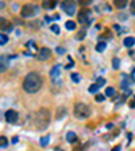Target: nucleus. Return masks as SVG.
Here are the masks:
<instances>
[{
  "mask_svg": "<svg viewBox=\"0 0 135 151\" xmlns=\"http://www.w3.org/2000/svg\"><path fill=\"white\" fill-rule=\"evenodd\" d=\"M42 85H43V80L37 72L28 73L23 80V89L27 93H37L38 91H41Z\"/></svg>",
  "mask_w": 135,
  "mask_h": 151,
  "instance_id": "1",
  "label": "nucleus"
},
{
  "mask_svg": "<svg viewBox=\"0 0 135 151\" xmlns=\"http://www.w3.org/2000/svg\"><path fill=\"white\" fill-rule=\"evenodd\" d=\"M51 113L47 108H39L34 115V124L37 127V129H46L50 124Z\"/></svg>",
  "mask_w": 135,
  "mask_h": 151,
  "instance_id": "2",
  "label": "nucleus"
},
{
  "mask_svg": "<svg viewBox=\"0 0 135 151\" xmlns=\"http://www.w3.org/2000/svg\"><path fill=\"white\" fill-rule=\"evenodd\" d=\"M73 113H74V117H76V119L84 120V119H87V117L91 116V107H89L88 104L77 103L74 105Z\"/></svg>",
  "mask_w": 135,
  "mask_h": 151,
  "instance_id": "3",
  "label": "nucleus"
},
{
  "mask_svg": "<svg viewBox=\"0 0 135 151\" xmlns=\"http://www.w3.org/2000/svg\"><path fill=\"white\" fill-rule=\"evenodd\" d=\"M39 12V7L35 6V4H25V6L22 7V9H20V15L23 16V18H32V16H35Z\"/></svg>",
  "mask_w": 135,
  "mask_h": 151,
  "instance_id": "4",
  "label": "nucleus"
},
{
  "mask_svg": "<svg viewBox=\"0 0 135 151\" xmlns=\"http://www.w3.org/2000/svg\"><path fill=\"white\" fill-rule=\"evenodd\" d=\"M60 6H61V9H62L65 14H68L69 16H73L76 14V1L74 0H64Z\"/></svg>",
  "mask_w": 135,
  "mask_h": 151,
  "instance_id": "5",
  "label": "nucleus"
},
{
  "mask_svg": "<svg viewBox=\"0 0 135 151\" xmlns=\"http://www.w3.org/2000/svg\"><path fill=\"white\" fill-rule=\"evenodd\" d=\"M89 16H91V9H88L87 7H82L79 11V14H77V20H79V23H81V24H85V23L88 22Z\"/></svg>",
  "mask_w": 135,
  "mask_h": 151,
  "instance_id": "6",
  "label": "nucleus"
},
{
  "mask_svg": "<svg viewBox=\"0 0 135 151\" xmlns=\"http://www.w3.org/2000/svg\"><path fill=\"white\" fill-rule=\"evenodd\" d=\"M19 119V113L14 109H8L6 112V122L9 123V124H15Z\"/></svg>",
  "mask_w": 135,
  "mask_h": 151,
  "instance_id": "7",
  "label": "nucleus"
},
{
  "mask_svg": "<svg viewBox=\"0 0 135 151\" xmlns=\"http://www.w3.org/2000/svg\"><path fill=\"white\" fill-rule=\"evenodd\" d=\"M50 57H51V50L47 49V47H42L39 50V53H38V60L41 61H47Z\"/></svg>",
  "mask_w": 135,
  "mask_h": 151,
  "instance_id": "8",
  "label": "nucleus"
},
{
  "mask_svg": "<svg viewBox=\"0 0 135 151\" xmlns=\"http://www.w3.org/2000/svg\"><path fill=\"white\" fill-rule=\"evenodd\" d=\"M12 30V24H11V22H8L6 18H3V16H0V31H11Z\"/></svg>",
  "mask_w": 135,
  "mask_h": 151,
  "instance_id": "9",
  "label": "nucleus"
},
{
  "mask_svg": "<svg viewBox=\"0 0 135 151\" xmlns=\"http://www.w3.org/2000/svg\"><path fill=\"white\" fill-rule=\"evenodd\" d=\"M9 66V58L7 55L0 57V73H4Z\"/></svg>",
  "mask_w": 135,
  "mask_h": 151,
  "instance_id": "10",
  "label": "nucleus"
},
{
  "mask_svg": "<svg viewBox=\"0 0 135 151\" xmlns=\"http://www.w3.org/2000/svg\"><path fill=\"white\" fill-rule=\"evenodd\" d=\"M58 4V0H43L42 1V7L43 9H53Z\"/></svg>",
  "mask_w": 135,
  "mask_h": 151,
  "instance_id": "11",
  "label": "nucleus"
},
{
  "mask_svg": "<svg viewBox=\"0 0 135 151\" xmlns=\"http://www.w3.org/2000/svg\"><path fill=\"white\" fill-rule=\"evenodd\" d=\"M60 74H61V65H56L50 72V76H51V78H53V81H57V78L60 77Z\"/></svg>",
  "mask_w": 135,
  "mask_h": 151,
  "instance_id": "12",
  "label": "nucleus"
},
{
  "mask_svg": "<svg viewBox=\"0 0 135 151\" xmlns=\"http://www.w3.org/2000/svg\"><path fill=\"white\" fill-rule=\"evenodd\" d=\"M127 4H129V0H113V6L118 9H123Z\"/></svg>",
  "mask_w": 135,
  "mask_h": 151,
  "instance_id": "13",
  "label": "nucleus"
},
{
  "mask_svg": "<svg viewBox=\"0 0 135 151\" xmlns=\"http://www.w3.org/2000/svg\"><path fill=\"white\" fill-rule=\"evenodd\" d=\"M66 140L69 142V143H76V142H77V135H76L74 132L69 131L66 134Z\"/></svg>",
  "mask_w": 135,
  "mask_h": 151,
  "instance_id": "14",
  "label": "nucleus"
},
{
  "mask_svg": "<svg viewBox=\"0 0 135 151\" xmlns=\"http://www.w3.org/2000/svg\"><path fill=\"white\" fill-rule=\"evenodd\" d=\"M123 43H124L126 47H132L135 45V38L134 37H127L126 39L123 41Z\"/></svg>",
  "mask_w": 135,
  "mask_h": 151,
  "instance_id": "15",
  "label": "nucleus"
},
{
  "mask_svg": "<svg viewBox=\"0 0 135 151\" xmlns=\"http://www.w3.org/2000/svg\"><path fill=\"white\" fill-rule=\"evenodd\" d=\"M66 113H68L66 108H65V107H60V108H58V111H57V116H56V117H57L58 120H61V119H62V117L66 115Z\"/></svg>",
  "mask_w": 135,
  "mask_h": 151,
  "instance_id": "16",
  "label": "nucleus"
},
{
  "mask_svg": "<svg viewBox=\"0 0 135 151\" xmlns=\"http://www.w3.org/2000/svg\"><path fill=\"white\" fill-rule=\"evenodd\" d=\"M105 46H107V43H105V42H99V43L96 45V50H97L99 53H101V51L105 50Z\"/></svg>",
  "mask_w": 135,
  "mask_h": 151,
  "instance_id": "17",
  "label": "nucleus"
},
{
  "mask_svg": "<svg viewBox=\"0 0 135 151\" xmlns=\"http://www.w3.org/2000/svg\"><path fill=\"white\" fill-rule=\"evenodd\" d=\"M8 146V139L6 136H0V148H4Z\"/></svg>",
  "mask_w": 135,
  "mask_h": 151,
  "instance_id": "18",
  "label": "nucleus"
},
{
  "mask_svg": "<svg viewBox=\"0 0 135 151\" xmlns=\"http://www.w3.org/2000/svg\"><path fill=\"white\" fill-rule=\"evenodd\" d=\"M49 142H50V135H46V136H43V138H41V146H43V147H46V146L49 145Z\"/></svg>",
  "mask_w": 135,
  "mask_h": 151,
  "instance_id": "19",
  "label": "nucleus"
},
{
  "mask_svg": "<svg viewBox=\"0 0 135 151\" xmlns=\"http://www.w3.org/2000/svg\"><path fill=\"white\" fill-rule=\"evenodd\" d=\"M65 27L68 28V30H76V22H73V20H68V22L65 23Z\"/></svg>",
  "mask_w": 135,
  "mask_h": 151,
  "instance_id": "20",
  "label": "nucleus"
},
{
  "mask_svg": "<svg viewBox=\"0 0 135 151\" xmlns=\"http://www.w3.org/2000/svg\"><path fill=\"white\" fill-rule=\"evenodd\" d=\"M113 94H115V89H113L112 86H108V88L105 89V96H108V97H112Z\"/></svg>",
  "mask_w": 135,
  "mask_h": 151,
  "instance_id": "21",
  "label": "nucleus"
},
{
  "mask_svg": "<svg viewBox=\"0 0 135 151\" xmlns=\"http://www.w3.org/2000/svg\"><path fill=\"white\" fill-rule=\"evenodd\" d=\"M119 66H120V60L119 58H113L112 60V68L116 70V69H119Z\"/></svg>",
  "mask_w": 135,
  "mask_h": 151,
  "instance_id": "22",
  "label": "nucleus"
},
{
  "mask_svg": "<svg viewBox=\"0 0 135 151\" xmlns=\"http://www.w3.org/2000/svg\"><path fill=\"white\" fill-rule=\"evenodd\" d=\"M100 88V86H99L97 85V82H96V84H93V85H91V86H89V93H96V92H97V89Z\"/></svg>",
  "mask_w": 135,
  "mask_h": 151,
  "instance_id": "23",
  "label": "nucleus"
},
{
  "mask_svg": "<svg viewBox=\"0 0 135 151\" xmlns=\"http://www.w3.org/2000/svg\"><path fill=\"white\" fill-rule=\"evenodd\" d=\"M92 1H93V0H77V3H79L80 6H82V7L89 6V4H91Z\"/></svg>",
  "mask_w": 135,
  "mask_h": 151,
  "instance_id": "24",
  "label": "nucleus"
},
{
  "mask_svg": "<svg viewBox=\"0 0 135 151\" xmlns=\"http://www.w3.org/2000/svg\"><path fill=\"white\" fill-rule=\"evenodd\" d=\"M8 42V37L6 34H0V45H6Z\"/></svg>",
  "mask_w": 135,
  "mask_h": 151,
  "instance_id": "25",
  "label": "nucleus"
},
{
  "mask_svg": "<svg viewBox=\"0 0 135 151\" xmlns=\"http://www.w3.org/2000/svg\"><path fill=\"white\" fill-rule=\"evenodd\" d=\"M104 94H100V93H97L96 96H95V100L97 101V103H101V101H104Z\"/></svg>",
  "mask_w": 135,
  "mask_h": 151,
  "instance_id": "26",
  "label": "nucleus"
},
{
  "mask_svg": "<svg viewBox=\"0 0 135 151\" xmlns=\"http://www.w3.org/2000/svg\"><path fill=\"white\" fill-rule=\"evenodd\" d=\"M130 12L135 15V0H131V3H130Z\"/></svg>",
  "mask_w": 135,
  "mask_h": 151,
  "instance_id": "27",
  "label": "nucleus"
},
{
  "mask_svg": "<svg viewBox=\"0 0 135 151\" xmlns=\"http://www.w3.org/2000/svg\"><path fill=\"white\" fill-rule=\"evenodd\" d=\"M51 31H53L56 35H58V34H60V27H58L57 24H53V26H51Z\"/></svg>",
  "mask_w": 135,
  "mask_h": 151,
  "instance_id": "28",
  "label": "nucleus"
},
{
  "mask_svg": "<svg viewBox=\"0 0 135 151\" xmlns=\"http://www.w3.org/2000/svg\"><path fill=\"white\" fill-rule=\"evenodd\" d=\"M85 34H87V31H85V30H81V31L77 34V39H82V38L85 37Z\"/></svg>",
  "mask_w": 135,
  "mask_h": 151,
  "instance_id": "29",
  "label": "nucleus"
},
{
  "mask_svg": "<svg viewBox=\"0 0 135 151\" xmlns=\"http://www.w3.org/2000/svg\"><path fill=\"white\" fill-rule=\"evenodd\" d=\"M56 51H57V53H58V54H60V55H62V54H65V49H64V47H60V46H58V47H57V49H56Z\"/></svg>",
  "mask_w": 135,
  "mask_h": 151,
  "instance_id": "30",
  "label": "nucleus"
},
{
  "mask_svg": "<svg viewBox=\"0 0 135 151\" xmlns=\"http://www.w3.org/2000/svg\"><path fill=\"white\" fill-rule=\"evenodd\" d=\"M72 80H73V81H76V82L80 81V77L77 76V73H73V74H72Z\"/></svg>",
  "mask_w": 135,
  "mask_h": 151,
  "instance_id": "31",
  "label": "nucleus"
},
{
  "mask_svg": "<svg viewBox=\"0 0 135 151\" xmlns=\"http://www.w3.org/2000/svg\"><path fill=\"white\" fill-rule=\"evenodd\" d=\"M104 84H105V80L101 78V77H100V78H97V85H99V86H103Z\"/></svg>",
  "mask_w": 135,
  "mask_h": 151,
  "instance_id": "32",
  "label": "nucleus"
},
{
  "mask_svg": "<svg viewBox=\"0 0 135 151\" xmlns=\"http://www.w3.org/2000/svg\"><path fill=\"white\" fill-rule=\"evenodd\" d=\"M103 37H105V38H110V39H111V38H112V34H111V32L108 31V32H105V34H104ZM103 37H101V38H103Z\"/></svg>",
  "mask_w": 135,
  "mask_h": 151,
  "instance_id": "33",
  "label": "nucleus"
},
{
  "mask_svg": "<svg viewBox=\"0 0 135 151\" xmlns=\"http://www.w3.org/2000/svg\"><path fill=\"white\" fill-rule=\"evenodd\" d=\"M131 78H132V80H134V81H135V69H134V70H132V72H131Z\"/></svg>",
  "mask_w": 135,
  "mask_h": 151,
  "instance_id": "34",
  "label": "nucleus"
},
{
  "mask_svg": "<svg viewBox=\"0 0 135 151\" xmlns=\"http://www.w3.org/2000/svg\"><path fill=\"white\" fill-rule=\"evenodd\" d=\"M118 150H120V146H116V147H113V151H118Z\"/></svg>",
  "mask_w": 135,
  "mask_h": 151,
  "instance_id": "35",
  "label": "nucleus"
}]
</instances>
